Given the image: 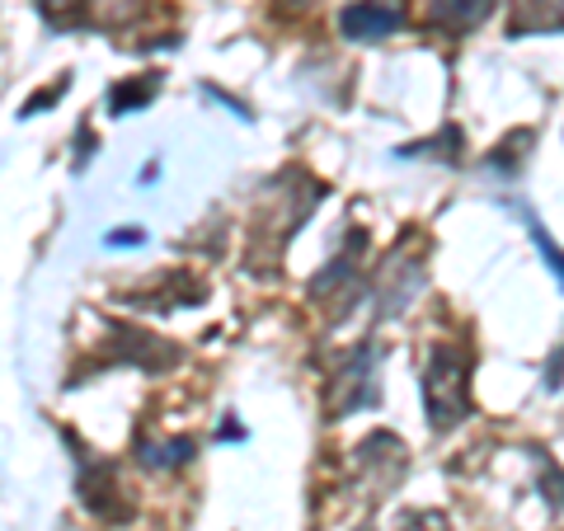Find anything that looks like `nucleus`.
Wrapping results in <instances>:
<instances>
[{
    "instance_id": "nucleus-1",
    "label": "nucleus",
    "mask_w": 564,
    "mask_h": 531,
    "mask_svg": "<svg viewBox=\"0 0 564 531\" xmlns=\"http://www.w3.org/2000/svg\"><path fill=\"white\" fill-rule=\"evenodd\" d=\"M423 410L433 433H452L470 414V358L456 344H437L423 367Z\"/></svg>"
},
{
    "instance_id": "nucleus-2",
    "label": "nucleus",
    "mask_w": 564,
    "mask_h": 531,
    "mask_svg": "<svg viewBox=\"0 0 564 531\" xmlns=\"http://www.w3.org/2000/svg\"><path fill=\"white\" fill-rule=\"evenodd\" d=\"M377 348H352L344 367L334 371V381H329V391H325V414L329 423H339L348 414H358L367 410V404H377Z\"/></svg>"
},
{
    "instance_id": "nucleus-3",
    "label": "nucleus",
    "mask_w": 564,
    "mask_h": 531,
    "mask_svg": "<svg viewBox=\"0 0 564 531\" xmlns=\"http://www.w3.org/2000/svg\"><path fill=\"white\" fill-rule=\"evenodd\" d=\"M109 348H113V362H132L137 371H165L180 362V348H170V339H155V334L122 321L109 325Z\"/></svg>"
},
{
    "instance_id": "nucleus-4",
    "label": "nucleus",
    "mask_w": 564,
    "mask_h": 531,
    "mask_svg": "<svg viewBox=\"0 0 564 531\" xmlns=\"http://www.w3.org/2000/svg\"><path fill=\"white\" fill-rule=\"evenodd\" d=\"M362 245H367V236H362V231H352L348 250L334 259L321 278L311 282V301H321V306L339 301V306H334V321H344V315H348V301L358 296V254H362Z\"/></svg>"
},
{
    "instance_id": "nucleus-5",
    "label": "nucleus",
    "mask_w": 564,
    "mask_h": 531,
    "mask_svg": "<svg viewBox=\"0 0 564 531\" xmlns=\"http://www.w3.org/2000/svg\"><path fill=\"white\" fill-rule=\"evenodd\" d=\"M404 24L400 6H386V0H352L339 14V29L348 43H381L386 33H395Z\"/></svg>"
},
{
    "instance_id": "nucleus-6",
    "label": "nucleus",
    "mask_w": 564,
    "mask_h": 531,
    "mask_svg": "<svg viewBox=\"0 0 564 531\" xmlns=\"http://www.w3.org/2000/svg\"><path fill=\"white\" fill-rule=\"evenodd\" d=\"M80 499L104 522L128 518V503H122V494H118V466L113 462H95V466L85 462L80 466Z\"/></svg>"
},
{
    "instance_id": "nucleus-7",
    "label": "nucleus",
    "mask_w": 564,
    "mask_h": 531,
    "mask_svg": "<svg viewBox=\"0 0 564 531\" xmlns=\"http://www.w3.org/2000/svg\"><path fill=\"white\" fill-rule=\"evenodd\" d=\"M203 282L198 278H193V273H170V278H161V282H155V288H147V292H132L128 301H132V306L137 311H180V306H198V301H203Z\"/></svg>"
},
{
    "instance_id": "nucleus-8",
    "label": "nucleus",
    "mask_w": 564,
    "mask_h": 531,
    "mask_svg": "<svg viewBox=\"0 0 564 531\" xmlns=\"http://www.w3.org/2000/svg\"><path fill=\"white\" fill-rule=\"evenodd\" d=\"M499 0H429V24L443 33H470L480 29Z\"/></svg>"
},
{
    "instance_id": "nucleus-9",
    "label": "nucleus",
    "mask_w": 564,
    "mask_h": 531,
    "mask_svg": "<svg viewBox=\"0 0 564 531\" xmlns=\"http://www.w3.org/2000/svg\"><path fill=\"white\" fill-rule=\"evenodd\" d=\"M527 33H560V0H513L508 39H527Z\"/></svg>"
},
{
    "instance_id": "nucleus-10",
    "label": "nucleus",
    "mask_w": 564,
    "mask_h": 531,
    "mask_svg": "<svg viewBox=\"0 0 564 531\" xmlns=\"http://www.w3.org/2000/svg\"><path fill=\"white\" fill-rule=\"evenodd\" d=\"M193 452H198V442L193 437H174V442H137V462L151 466V470H180L193 462Z\"/></svg>"
},
{
    "instance_id": "nucleus-11",
    "label": "nucleus",
    "mask_w": 564,
    "mask_h": 531,
    "mask_svg": "<svg viewBox=\"0 0 564 531\" xmlns=\"http://www.w3.org/2000/svg\"><path fill=\"white\" fill-rule=\"evenodd\" d=\"M161 95V76H137V80H118L113 90H109V113L122 118V113H132V109H147V104Z\"/></svg>"
},
{
    "instance_id": "nucleus-12",
    "label": "nucleus",
    "mask_w": 564,
    "mask_h": 531,
    "mask_svg": "<svg viewBox=\"0 0 564 531\" xmlns=\"http://www.w3.org/2000/svg\"><path fill=\"white\" fill-rule=\"evenodd\" d=\"M400 155V161H419V155H429V161H433V155H437V161H456V155H462V128H443V132H437V137H429V141H414V147H400L395 151Z\"/></svg>"
},
{
    "instance_id": "nucleus-13",
    "label": "nucleus",
    "mask_w": 564,
    "mask_h": 531,
    "mask_svg": "<svg viewBox=\"0 0 564 531\" xmlns=\"http://www.w3.org/2000/svg\"><path fill=\"white\" fill-rule=\"evenodd\" d=\"M66 90H70V76H62L57 85H47V90H39V95H33V99L24 104V109H20V118H33L39 109H47V104H57V99H62Z\"/></svg>"
},
{
    "instance_id": "nucleus-14",
    "label": "nucleus",
    "mask_w": 564,
    "mask_h": 531,
    "mask_svg": "<svg viewBox=\"0 0 564 531\" xmlns=\"http://www.w3.org/2000/svg\"><path fill=\"white\" fill-rule=\"evenodd\" d=\"M147 240V231H141V226H113L109 236H104V245H109V250H128V245H141Z\"/></svg>"
},
{
    "instance_id": "nucleus-15",
    "label": "nucleus",
    "mask_w": 564,
    "mask_h": 531,
    "mask_svg": "<svg viewBox=\"0 0 564 531\" xmlns=\"http://www.w3.org/2000/svg\"><path fill=\"white\" fill-rule=\"evenodd\" d=\"M545 391H560V348H551V381H545Z\"/></svg>"
},
{
    "instance_id": "nucleus-16",
    "label": "nucleus",
    "mask_w": 564,
    "mask_h": 531,
    "mask_svg": "<svg viewBox=\"0 0 564 531\" xmlns=\"http://www.w3.org/2000/svg\"><path fill=\"white\" fill-rule=\"evenodd\" d=\"M221 437H226V442H240V437H245V433H240V429H236V423H221Z\"/></svg>"
}]
</instances>
